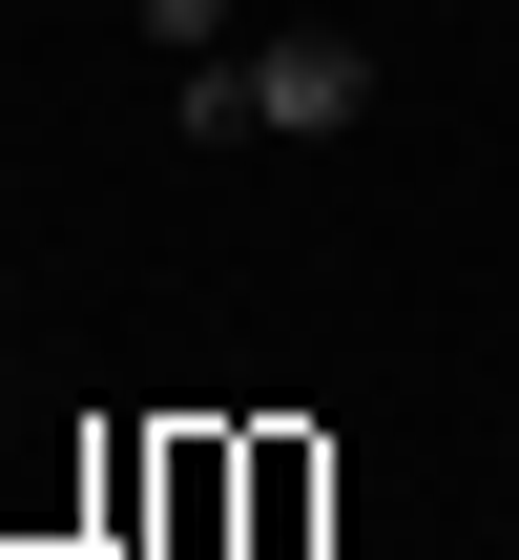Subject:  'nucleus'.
<instances>
[{
    "label": "nucleus",
    "instance_id": "2",
    "mask_svg": "<svg viewBox=\"0 0 519 560\" xmlns=\"http://www.w3.org/2000/svg\"><path fill=\"white\" fill-rule=\"evenodd\" d=\"M146 42L166 62H229V0H146Z\"/></svg>",
    "mask_w": 519,
    "mask_h": 560
},
{
    "label": "nucleus",
    "instance_id": "1",
    "mask_svg": "<svg viewBox=\"0 0 519 560\" xmlns=\"http://www.w3.org/2000/svg\"><path fill=\"white\" fill-rule=\"evenodd\" d=\"M374 104V62L312 21V42H250V62H166V125L187 145H270V125H354Z\"/></svg>",
    "mask_w": 519,
    "mask_h": 560
}]
</instances>
